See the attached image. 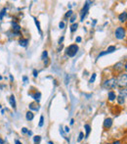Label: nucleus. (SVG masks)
<instances>
[{
  "label": "nucleus",
  "instance_id": "nucleus-1",
  "mask_svg": "<svg viewBox=\"0 0 127 144\" xmlns=\"http://www.w3.org/2000/svg\"><path fill=\"white\" fill-rule=\"evenodd\" d=\"M116 79H117V78L113 77V78H110V79L106 80V81L104 82V84H103L104 88H106V89H112V88L115 87V86L117 85V81H116Z\"/></svg>",
  "mask_w": 127,
  "mask_h": 144
},
{
  "label": "nucleus",
  "instance_id": "nucleus-2",
  "mask_svg": "<svg viewBox=\"0 0 127 144\" xmlns=\"http://www.w3.org/2000/svg\"><path fill=\"white\" fill-rule=\"evenodd\" d=\"M78 51V46L76 44H71L66 48V54L69 57H74Z\"/></svg>",
  "mask_w": 127,
  "mask_h": 144
},
{
  "label": "nucleus",
  "instance_id": "nucleus-3",
  "mask_svg": "<svg viewBox=\"0 0 127 144\" xmlns=\"http://www.w3.org/2000/svg\"><path fill=\"white\" fill-rule=\"evenodd\" d=\"M125 33H126L125 29L122 27H119V28H117L115 29V37L117 39H123L125 37Z\"/></svg>",
  "mask_w": 127,
  "mask_h": 144
},
{
  "label": "nucleus",
  "instance_id": "nucleus-4",
  "mask_svg": "<svg viewBox=\"0 0 127 144\" xmlns=\"http://www.w3.org/2000/svg\"><path fill=\"white\" fill-rule=\"evenodd\" d=\"M91 4H92L91 1H86V2H85L84 7H83V9H82V11H81V21H83L84 18H85V16L87 15L88 10H89V7H90Z\"/></svg>",
  "mask_w": 127,
  "mask_h": 144
},
{
  "label": "nucleus",
  "instance_id": "nucleus-5",
  "mask_svg": "<svg viewBox=\"0 0 127 144\" xmlns=\"http://www.w3.org/2000/svg\"><path fill=\"white\" fill-rule=\"evenodd\" d=\"M126 79H127L126 73L121 74V75L118 77V79H116L117 84H118V85H120V86H125V85H126V81H127Z\"/></svg>",
  "mask_w": 127,
  "mask_h": 144
},
{
  "label": "nucleus",
  "instance_id": "nucleus-6",
  "mask_svg": "<svg viewBox=\"0 0 127 144\" xmlns=\"http://www.w3.org/2000/svg\"><path fill=\"white\" fill-rule=\"evenodd\" d=\"M115 49H116V47L115 46H114V45H112V46H110L106 51H104V52H102V53H100V55L98 56V59L100 58V57H102V56H104V55H107V54H111V53H113V52H114L115 51Z\"/></svg>",
  "mask_w": 127,
  "mask_h": 144
},
{
  "label": "nucleus",
  "instance_id": "nucleus-7",
  "mask_svg": "<svg viewBox=\"0 0 127 144\" xmlns=\"http://www.w3.org/2000/svg\"><path fill=\"white\" fill-rule=\"evenodd\" d=\"M13 30L15 34H20V30H21V27L20 25H18L17 23H13Z\"/></svg>",
  "mask_w": 127,
  "mask_h": 144
},
{
  "label": "nucleus",
  "instance_id": "nucleus-8",
  "mask_svg": "<svg viewBox=\"0 0 127 144\" xmlns=\"http://www.w3.org/2000/svg\"><path fill=\"white\" fill-rule=\"evenodd\" d=\"M112 126H113V120L110 119V118L106 119L105 122H104V127H105L106 129H110Z\"/></svg>",
  "mask_w": 127,
  "mask_h": 144
},
{
  "label": "nucleus",
  "instance_id": "nucleus-9",
  "mask_svg": "<svg viewBox=\"0 0 127 144\" xmlns=\"http://www.w3.org/2000/svg\"><path fill=\"white\" fill-rule=\"evenodd\" d=\"M9 101H10V104H11L12 108H13V109H16V100H15V96H14V95H11V96H10Z\"/></svg>",
  "mask_w": 127,
  "mask_h": 144
},
{
  "label": "nucleus",
  "instance_id": "nucleus-10",
  "mask_svg": "<svg viewBox=\"0 0 127 144\" xmlns=\"http://www.w3.org/2000/svg\"><path fill=\"white\" fill-rule=\"evenodd\" d=\"M28 107H29L30 110H33V111H38L39 110V106H38L37 103H30Z\"/></svg>",
  "mask_w": 127,
  "mask_h": 144
},
{
  "label": "nucleus",
  "instance_id": "nucleus-11",
  "mask_svg": "<svg viewBox=\"0 0 127 144\" xmlns=\"http://www.w3.org/2000/svg\"><path fill=\"white\" fill-rule=\"evenodd\" d=\"M125 95H119L118 97H117V102H118V104H120V105H122V104H124V102H125Z\"/></svg>",
  "mask_w": 127,
  "mask_h": 144
},
{
  "label": "nucleus",
  "instance_id": "nucleus-12",
  "mask_svg": "<svg viewBox=\"0 0 127 144\" xmlns=\"http://www.w3.org/2000/svg\"><path fill=\"white\" fill-rule=\"evenodd\" d=\"M118 19H119V21L120 22H125L127 19V13L126 12H123V13H121L119 16H118Z\"/></svg>",
  "mask_w": 127,
  "mask_h": 144
},
{
  "label": "nucleus",
  "instance_id": "nucleus-13",
  "mask_svg": "<svg viewBox=\"0 0 127 144\" xmlns=\"http://www.w3.org/2000/svg\"><path fill=\"white\" fill-rule=\"evenodd\" d=\"M25 118H26V120H27V121H32V120H33V118H34V115H33V113H32V112L28 111V112L26 113V115H25Z\"/></svg>",
  "mask_w": 127,
  "mask_h": 144
},
{
  "label": "nucleus",
  "instance_id": "nucleus-14",
  "mask_svg": "<svg viewBox=\"0 0 127 144\" xmlns=\"http://www.w3.org/2000/svg\"><path fill=\"white\" fill-rule=\"evenodd\" d=\"M30 96L33 97L37 102H39L40 101V97H41V93L40 92H36L35 94H30Z\"/></svg>",
  "mask_w": 127,
  "mask_h": 144
},
{
  "label": "nucleus",
  "instance_id": "nucleus-15",
  "mask_svg": "<svg viewBox=\"0 0 127 144\" xmlns=\"http://www.w3.org/2000/svg\"><path fill=\"white\" fill-rule=\"evenodd\" d=\"M114 69L115 71H121V70L123 69V64H122V63H117V64L114 65Z\"/></svg>",
  "mask_w": 127,
  "mask_h": 144
},
{
  "label": "nucleus",
  "instance_id": "nucleus-16",
  "mask_svg": "<svg viewBox=\"0 0 127 144\" xmlns=\"http://www.w3.org/2000/svg\"><path fill=\"white\" fill-rule=\"evenodd\" d=\"M115 98H116L115 93H114V91H110V92H109V99H110V101H114Z\"/></svg>",
  "mask_w": 127,
  "mask_h": 144
},
{
  "label": "nucleus",
  "instance_id": "nucleus-17",
  "mask_svg": "<svg viewBox=\"0 0 127 144\" xmlns=\"http://www.w3.org/2000/svg\"><path fill=\"white\" fill-rule=\"evenodd\" d=\"M84 128H85V130H86V135H85V138H87V137L89 136V134H90L91 128H90V126H89V125H85V126H84Z\"/></svg>",
  "mask_w": 127,
  "mask_h": 144
},
{
  "label": "nucleus",
  "instance_id": "nucleus-18",
  "mask_svg": "<svg viewBox=\"0 0 127 144\" xmlns=\"http://www.w3.org/2000/svg\"><path fill=\"white\" fill-rule=\"evenodd\" d=\"M27 43H28V39H21V40H20V45H21V46L25 47V46L27 45Z\"/></svg>",
  "mask_w": 127,
  "mask_h": 144
},
{
  "label": "nucleus",
  "instance_id": "nucleus-19",
  "mask_svg": "<svg viewBox=\"0 0 127 144\" xmlns=\"http://www.w3.org/2000/svg\"><path fill=\"white\" fill-rule=\"evenodd\" d=\"M40 141H41V136L36 135V136L33 137V142H34V144H39Z\"/></svg>",
  "mask_w": 127,
  "mask_h": 144
},
{
  "label": "nucleus",
  "instance_id": "nucleus-20",
  "mask_svg": "<svg viewBox=\"0 0 127 144\" xmlns=\"http://www.w3.org/2000/svg\"><path fill=\"white\" fill-rule=\"evenodd\" d=\"M77 27H78L77 24H73V25L70 27V31H71V32H74V31L77 29Z\"/></svg>",
  "mask_w": 127,
  "mask_h": 144
},
{
  "label": "nucleus",
  "instance_id": "nucleus-21",
  "mask_svg": "<svg viewBox=\"0 0 127 144\" xmlns=\"http://www.w3.org/2000/svg\"><path fill=\"white\" fill-rule=\"evenodd\" d=\"M34 22H35V25H36V27H37V29H38L39 32L41 33V29H40V23H39V21H37V19H35V18H34Z\"/></svg>",
  "mask_w": 127,
  "mask_h": 144
},
{
  "label": "nucleus",
  "instance_id": "nucleus-22",
  "mask_svg": "<svg viewBox=\"0 0 127 144\" xmlns=\"http://www.w3.org/2000/svg\"><path fill=\"white\" fill-rule=\"evenodd\" d=\"M43 125H44V117H43V116H41V117H40V121H39L38 126H39L40 128H42V127H43Z\"/></svg>",
  "mask_w": 127,
  "mask_h": 144
},
{
  "label": "nucleus",
  "instance_id": "nucleus-23",
  "mask_svg": "<svg viewBox=\"0 0 127 144\" xmlns=\"http://www.w3.org/2000/svg\"><path fill=\"white\" fill-rule=\"evenodd\" d=\"M47 56H48V52L47 51H43L42 56H41V59L42 60H45V59H47Z\"/></svg>",
  "mask_w": 127,
  "mask_h": 144
},
{
  "label": "nucleus",
  "instance_id": "nucleus-24",
  "mask_svg": "<svg viewBox=\"0 0 127 144\" xmlns=\"http://www.w3.org/2000/svg\"><path fill=\"white\" fill-rule=\"evenodd\" d=\"M5 14H6V9L4 8V9H2V11L0 13V20H3V17H4Z\"/></svg>",
  "mask_w": 127,
  "mask_h": 144
},
{
  "label": "nucleus",
  "instance_id": "nucleus-25",
  "mask_svg": "<svg viewBox=\"0 0 127 144\" xmlns=\"http://www.w3.org/2000/svg\"><path fill=\"white\" fill-rule=\"evenodd\" d=\"M96 75H97L96 73H93V74H92V76H91V78H90V80H89L90 83H93V82L95 81V79H96Z\"/></svg>",
  "mask_w": 127,
  "mask_h": 144
},
{
  "label": "nucleus",
  "instance_id": "nucleus-26",
  "mask_svg": "<svg viewBox=\"0 0 127 144\" xmlns=\"http://www.w3.org/2000/svg\"><path fill=\"white\" fill-rule=\"evenodd\" d=\"M75 20H76V15H75V14H72V16H71V18H70V20H69V21H70L71 23H73Z\"/></svg>",
  "mask_w": 127,
  "mask_h": 144
},
{
  "label": "nucleus",
  "instance_id": "nucleus-27",
  "mask_svg": "<svg viewBox=\"0 0 127 144\" xmlns=\"http://www.w3.org/2000/svg\"><path fill=\"white\" fill-rule=\"evenodd\" d=\"M70 16H72V11H71V10H69V11L65 14V16H64V17H65V18H67V17H70Z\"/></svg>",
  "mask_w": 127,
  "mask_h": 144
},
{
  "label": "nucleus",
  "instance_id": "nucleus-28",
  "mask_svg": "<svg viewBox=\"0 0 127 144\" xmlns=\"http://www.w3.org/2000/svg\"><path fill=\"white\" fill-rule=\"evenodd\" d=\"M83 136H84V135H83V132H80V133H79V137H78V141H81V140L83 139Z\"/></svg>",
  "mask_w": 127,
  "mask_h": 144
},
{
  "label": "nucleus",
  "instance_id": "nucleus-29",
  "mask_svg": "<svg viewBox=\"0 0 127 144\" xmlns=\"http://www.w3.org/2000/svg\"><path fill=\"white\" fill-rule=\"evenodd\" d=\"M59 28H60V29H64V22H61V23L59 24Z\"/></svg>",
  "mask_w": 127,
  "mask_h": 144
},
{
  "label": "nucleus",
  "instance_id": "nucleus-30",
  "mask_svg": "<svg viewBox=\"0 0 127 144\" xmlns=\"http://www.w3.org/2000/svg\"><path fill=\"white\" fill-rule=\"evenodd\" d=\"M27 131H28V130H27L26 128H23V129H22V132H23V133H27Z\"/></svg>",
  "mask_w": 127,
  "mask_h": 144
},
{
  "label": "nucleus",
  "instance_id": "nucleus-31",
  "mask_svg": "<svg viewBox=\"0 0 127 144\" xmlns=\"http://www.w3.org/2000/svg\"><path fill=\"white\" fill-rule=\"evenodd\" d=\"M37 75H38V72H37L36 70H33V76H34V77H36Z\"/></svg>",
  "mask_w": 127,
  "mask_h": 144
},
{
  "label": "nucleus",
  "instance_id": "nucleus-32",
  "mask_svg": "<svg viewBox=\"0 0 127 144\" xmlns=\"http://www.w3.org/2000/svg\"><path fill=\"white\" fill-rule=\"evenodd\" d=\"M80 41H81V37H80V36L76 37V42H80Z\"/></svg>",
  "mask_w": 127,
  "mask_h": 144
},
{
  "label": "nucleus",
  "instance_id": "nucleus-33",
  "mask_svg": "<svg viewBox=\"0 0 127 144\" xmlns=\"http://www.w3.org/2000/svg\"><path fill=\"white\" fill-rule=\"evenodd\" d=\"M69 131V129H68V127H65V132H68Z\"/></svg>",
  "mask_w": 127,
  "mask_h": 144
},
{
  "label": "nucleus",
  "instance_id": "nucleus-34",
  "mask_svg": "<svg viewBox=\"0 0 127 144\" xmlns=\"http://www.w3.org/2000/svg\"><path fill=\"white\" fill-rule=\"evenodd\" d=\"M63 40H64V36H63V37H62V38H61V39H60V40H59V43L61 44V43L63 42Z\"/></svg>",
  "mask_w": 127,
  "mask_h": 144
},
{
  "label": "nucleus",
  "instance_id": "nucleus-35",
  "mask_svg": "<svg viewBox=\"0 0 127 144\" xmlns=\"http://www.w3.org/2000/svg\"><path fill=\"white\" fill-rule=\"evenodd\" d=\"M114 144H120V142H119V141H114Z\"/></svg>",
  "mask_w": 127,
  "mask_h": 144
},
{
  "label": "nucleus",
  "instance_id": "nucleus-36",
  "mask_svg": "<svg viewBox=\"0 0 127 144\" xmlns=\"http://www.w3.org/2000/svg\"><path fill=\"white\" fill-rule=\"evenodd\" d=\"M24 80L26 81V80H27V77H26V76H24Z\"/></svg>",
  "mask_w": 127,
  "mask_h": 144
},
{
  "label": "nucleus",
  "instance_id": "nucleus-37",
  "mask_svg": "<svg viewBox=\"0 0 127 144\" xmlns=\"http://www.w3.org/2000/svg\"><path fill=\"white\" fill-rule=\"evenodd\" d=\"M73 123H74V120H71L70 121V125H73Z\"/></svg>",
  "mask_w": 127,
  "mask_h": 144
},
{
  "label": "nucleus",
  "instance_id": "nucleus-38",
  "mask_svg": "<svg viewBox=\"0 0 127 144\" xmlns=\"http://www.w3.org/2000/svg\"><path fill=\"white\" fill-rule=\"evenodd\" d=\"M16 144H22V143H21L19 140H16Z\"/></svg>",
  "mask_w": 127,
  "mask_h": 144
},
{
  "label": "nucleus",
  "instance_id": "nucleus-39",
  "mask_svg": "<svg viewBox=\"0 0 127 144\" xmlns=\"http://www.w3.org/2000/svg\"><path fill=\"white\" fill-rule=\"evenodd\" d=\"M3 143H4V141H3V140L0 138V144H3Z\"/></svg>",
  "mask_w": 127,
  "mask_h": 144
},
{
  "label": "nucleus",
  "instance_id": "nucleus-40",
  "mask_svg": "<svg viewBox=\"0 0 127 144\" xmlns=\"http://www.w3.org/2000/svg\"><path fill=\"white\" fill-rule=\"evenodd\" d=\"M49 144H54V143H53L52 141H49Z\"/></svg>",
  "mask_w": 127,
  "mask_h": 144
},
{
  "label": "nucleus",
  "instance_id": "nucleus-41",
  "mask_svg": "<svg viewBox=\"0 0 127 144\" xmlns=\"http://www.w3.org/2000/svg\"><path fill=\"white\" fill-rule=\"evenodd\" d=\"M0 79H2V76H1V75H0Z\"/></svg>",
  "mask_w": 127,
  "mask_h": 144
},
{
  "label": "nucleus",
  "instance_id": "nucleus-42",
  "mask_svg": "<svg viewBox=\"0 0 127 144\" xmlns=\"http://www.w3.org/2000/svg\"><path fill=\"white\" fill-rule=\"evenodd\" d=\"M108 144H109V143H108Z\"/></svg>",
  "mask_w": 127,
  "mask_h": 144
}]
</instances>
